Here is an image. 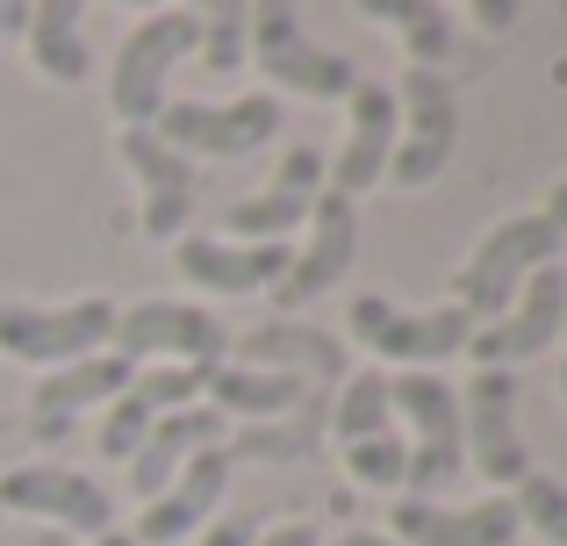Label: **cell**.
<instances>
[{
	"mask_svg": "<svg viewBox=\"0 0 567 546\" xmlns=\"http://www.w3.org/2000/svg\"><path fill=\"white\" fill-rule=\"evenodd\" d=\"M208 367H137V381H130L123 395L109 403V418H101V453L109 461H130L137 453V439L152 432L158 418H173V410H187L194 395H202Z\"/></svg>",
	"mask_w": 567,
	"mask_h": 546,
	"instance_id": "e0dca14e",
	"label": "cell"
},
{
	"mask_svg": "<svg viewBox=\"0 0 567 546\" xmlns=\"http://www.w3.org/2000/svg\"><path fill=\"white\" fill-rule=\"evenodd\" d=\"M346 467L360 490H402V467H410V446H402L395 432L381 439H360V446H346Z\"/></svg>",
	"mask_w": 567,
	"mask_h": 546,
	"instance_id": "f1b7e54d",
	"label": "cell"
},
{
	"mask_svg": "<svg viewBox=\"0 0 567 546\" xmlns=\"http://www.w3.org/2000/svg\"><path fill=\"white\" fill-rule=\"evenodd\" d=\"M223 490H230V453L223 446H208V453H194V461L181 467V475L166 482V490L144 504V518H137V546H173V539H187L194 525H208V511L223 504Z\"/></svg>",
	"mask_w": 567,
	"mask_h": 546,
	"instance_id": "d6986e66",
	"label": "cell"
},
{
	"mask_svg": "<svg viewBox=\"0 0 567 546\" xmlns=\"http://www.w3.org/2000/svg\"><path fill=\"white\" fill-rule=\"evenodd\" d=\"M0 511H22V518H51L65 525V533H115V504L109 490H101L94 475H80V467H8L0 475Z\"/></svg>",
	"mask_w": 567,
	"mask_h": 546,
	"instance_id": "7c38bea8",
	"label": "cell"
},
{
	"mask_svg": "<svg viewBox=\"0 0 567 546\" xmlns=\"http://www.w3.org/2000/svg\"><path fill=\"white\" fill-rule=\"evenodd\" d=\"M323 546H395L388 533H338V539H323Z\"/></svg>",
	"mask_w": 567,
	"mask_h": 546,
	"instance_id": "d590c367",
	"label": "cell"
},
{
	"mask_svg": "<svg viewBox=\"0 0 567 546\" xmlns=\"http://www.w3.org/2000/svg\"><path fill=\"white\" fill-rule=\"evenodd\" d=\"M352 8L367 14V22H388L402 37V51H410V65L439 72L445 58H453V14L439 8V0H352Z\"/></svg>",
	"mask_w": 567,
	"mask_h": 546,
	"instance_id": "d4e9b609",
	"label": "cell"
},
{
	"mask_svg": "<svg viewBox=\"0 0 567 546\" xmlns=\"http://www.w3.org/2000/svg\"><path fill=\"white\" fill-rule=\"evenodd\" d=\"M511 504H517V525H532L546 546H567V490H560L554 475H539V467H532V475L511 490Z\"/></svg>",
	"mask_w": 567,
	"mask_h": 546,
	"instance_id": "83f0119b",
	"label": "cell"
},
{
	"mask_svg": "<svg viewBox=\"0 0 567 546\" xmlns=\"http://www.w3.org/2000/svg\"><path fill=\"white\" fill-rule=\"evenodd\" d=\"M288 123L280 115V101L274 94H245V101H230V109H202V101H166L158 109V137L173 144L181 158H245V152H259V144H274V130Z\"/></svg>",
	"mask_w": 567,
	"mask_h": 546,
	"instance_id": "9c48e42d",
	"label": "cell"
},
{
	"mask_svg": "<svg viewBox=\"0 0 567 546\" xmlns=\"http://www.w3.org/2000/svg\"><path fill=\"white\" fill-rule=\"evenodd\" d=\"M460 432H467V467H482L496 482V496H511L532 475V453L517 439V381L511 367H482L460 389Z\"/></svg>",
	"mask_w": 567,
	"mask_h": 546,
	"instance_id": "ba28073f",
	"label": "cell"
},
{
	"mask_svg": "<svg viewBox=\"0 0 567 546\" xmlns=\"http://www.w3.org/2000/svg\"><path fill=\"white\" fill-rule=\"evenodd\" d=\"M560 245L567 238L546 224V216H503V224L467 253V267L453 274V302L474 317V331H482V323H496L503 309L517 302V288H525L539 267H560Z\"/></svg>",
	"mask_w": 567,
	"mask_h": 546,
	"instance_id": "6da1fadb",
	"label": "cell"
},
{
	"mask_svg": "<svg viewBox=\"0 0 567 546\" xmlns=\"http://www.w3.org/2000/svg\"><path fill=\"white\" fill-rule=\"evenodd\" d=\"M560 395H567V360H560Z\"/></svg>",
	"mask_w": 567,
	"mask_h": 546,
	"instance_id": "f35d334b",
	"label": "cell"
},
{
	"mask_svg": "<svg viewBox=\"0 0 567 546\" xmlns=\"http://www.w3.org/2000/svg\"><path fill=\"white\" fill-rule=\"evenodd\" d=\"M22 43H29V65L51 86H80L94 72V58H86V0H37Z\"/></svg>",
	"mask_w": 567,
	"mask_h": 546,
	"instance_id": "603a6c76",
	"label": "cell"
},
{
	"mask_svg": "<svg viewBox=\"0 0 567 546\" xmlns=\"http://www.w3.org/2000/svg\"><path fill=\"white\" fill-rule=\"evenodd\" d=\"M331 432H338V446H360V439L395 432V424H388V374H352V381H346Z\"/></svg>",
	"mask_w": 567,
	"mask_h": 546,
	"instance_id": "4316f807",
	"label": "cell"
},
{
	"mask_svg": "<svg viewBox=\"0 0 567 546\" xmlns=\"http://www.w3.org/2000/svg\"><path fill=\"white\" fill-rule=\"evenodd\" d=\"M467 8H474V22H482L488 37H503V29L517 22V0H467Z\"/></svg>",
	"mask_w": 567,
	"mask_h": 546,
	"instance_id": "d6a6232c",
	"label": "cell"
},
{
	"mask_svg": "<svg viewBox=\"0 0 567 546\" xmlns=\"http://www.w3.org/2000/svg\"><path fill=\"white\" fill-rule=\"evenodd\" d=\"M539 216H546V224H554L560 238H567V181H554V195H546V209H539Z\"/></svg>",
	"mask_w": 567,
	"mask_h": 546,
	"instance_id": "e575fe53",
	"label": "cell"
},
{
	"mask_svg": "<svg viewBox=\"0 0 567 546\" xmlns=\"http://www.w3.org/2000/svg\"><path fill=\"white\" fill-rule=\"evenodd\" d=\"M309 224H317V238L295 253V267L274 280V295L288 309H302V302H317V295H331L338 280L352 274V253H360V209H352L346 195H331L323 187L317 195V209H309Z\"/></svg>",
	"mask_w": 567,
	"mask_h": 546,
	"instance_id": "5bb4252c",
	"label": "cell"
},
{
	"mask_svg": "<svg viewBox=\"0 0 567 546\" xmlns=\"http://www.w3.org/2000/svg\"><path fill=\"white\" fill-rule=\"evenodd\" d=\"M208 446H223V410H173V418H158L137 439V453H130V490L152 504L194 453H208Z\"/></svg>",
	"mask_w": 567,
	"mask_h": 546,
	"instance_id": "7402d4cb",
	"label": "cell"
},
{
	"mask_svg": "<svg viewBox=\"0 0 567 546\" xmlns=\"http://www.w3.org/2000/svg\"><path fill=\"white\" fill-rule=\"evenodd\" d=\"M109 346L123 352V360H137V367L152 360V352H173V367H223L230 331L194 302H130V309H115Z\"/></svg>",
	"mask_w": 567,
	"mask_h": 546,
	"instance_id": "30bf717a",
	"label": "cell"
},
{
	"mask_svg": "<svg viewBox=\"0 0 567 546\" xmlns=\"http://www.w3.org/2000/svg\"><path fill=\"white\" fill-rule=\"evenodd\" d=\"M317 195H323V152L295 144V152L280 158L274 187L245 195L230 216H223V230H230V245H288V230H295V224H309Z\"/></svg>",
	"mask_w": 567,
	"mask_h": 546,
	"instance_id": "4fadbf2b",
	"label": "cell"
},
{
	"mask_svg": "<svg viewBox=\"0 0 567 546\" xmlns=\"http://www.w3.org/2000/svg\"><path fill=\"white\" fill-rule=\"evenodd\" d=\"M187 14L202 22V65L208 72H245V14H251V0H187Z\"/></svg>",
	"mask_w": 567,
	"mask_h": 546,
	"instance_id": "484cf974",
	"label": "cell"
},
{
	"mask_svg": "<svg viewBox=\"0 0 567 546\" xmlns=\"http://www.w3.org/2000/svg\"><path fill=\"white\" fill-rule=\"evenodd\" d=\"M560 317H567V274L539 267L496 323H482V331L467 338V360L474 367H517V360H532V352H554Z\"/></svg>",
	"mask_w": 567,
	"mask_h": 546,
	"instance_id": "8fae6325",
	"label": "cell"
},
{
	"mask_svg": "<svg viewBox=\"0 0 567 546\" xmlns=\"http://www.w3.org/2000/svg\"><path fill=\"white\" fill-rule=\"evenodd\" d=\"M115 338V302L109 295H80V302H0V352L8 360H29V367H72L86 352H101Z\"/></svg>",
	"mask_w": 567,
	"mask_h": 546,
	"instance_id": "5b68a950",
	"label": "cell"
},
{
	"mask_svg": "<svg viewBox=\"0 0 567 546\" xmlns=\"http://www.w3.org/2000/svg\"><path fill=\"white\" fill-rule=\"evenodd\" d=\"M346 323H352V338H360L367 352H381V360H395V367L453 360V352H467V338H474V317L460 302H445V309H395L388 295H352Z\"/></svg>",
	"mask_w": 567,
	"mask_h": 546,
	"instance_id": "52a82bcc",
	"label": "cell"
},
{
	"mask_svg": "<svg viewBox=\"0 0 567 546\" xmlns=\"http://www.w3.org/2000/svg\"><path fill=\"white\" fill-rule=\"evenodd\" d=\"M137 381V360H123V352H86V360H72V367H51V374L37 381V439L43 446H58V439L80 424V410H94V403H115V395Z\"/></svg>",
	"mask_w": 567,
	"mask_h": 546,
	"instance_id": "2e32d148",
	"label": "cell"
},
{
	"mask_svg": "<svg viewBox=\"0 0 567 546\" xmlns=\"http://www.w3.org/2000/svg\"><path fill=\"white\" fill-rule=\"evenodd\" d=\"M29 8H37V0H0V37H22V29H29Z\"/></svg>",
	"mask_w": 567,
	"mask_h": 546,
	"instance_id": "836d02e7",
	"label": "cell"
},
{
	"mask_svg": "<svg viewBox=\"0 0 567 546\" xmlns=\"http://www.w3.org/2000/svg\"><path fill=\"white\" fill-rule=\"evenodd\" d=\"M202 395L223 418H280V410H302V374H288V367H208Z\"/></svg>",
	"mask_w": 567,
	"mask_h": 546,
	"instance_id": "cb8c5ba5",
	"label": "cell"
},
{
	"mask_svg": "<svg viewBox=\"0 0 567 546\" xmlns=\"http://www.w3.org/2000/svg\"><path fill=\"white\" fill-rule=\"evenodd\" d=\"M251 539H259V518H216L202 546H251Z\"/></svg>",
	"mask_w": 567,
	"mask_h": 546,
	"instance_id": "1f68e13d",
	"label": "cell"
},
{
	"mask_svg": "<svg viewBox=\"0 0 567 546\" xmlns=\"http://www.w3.org/2000/svg\"><path fill=\"white\" fill-rule=\"evenodd\" d=\"M94 546H137V539H130V533H101Z\"/></svg>",
	"mask_w": 567,
	"mask_h": 546,
	"instance_id": "8d00e7d4",
	"label": "cell"
},
{
	"mask_svg": "<svg viewBox=\"0 0 567 546\" xmlns=\"http://www.w3.org/2000/svg\"><path fill=\"white\" fill-rule=\"evenodd\" d=\"M245 352H251V360H266V367H280V360H288V352H302V360H317L323 374H338V346H331V338H288V331H251V338H245Z\"/></svg>",
	"mask_w": 567,
	"mask_h": 546,
	"instance_id": "f546056e",
	"label": "cell"
},
{
	"mask_svg": "<svg viewBox=\"0 0 567 546\" xmlns=\"http://www.w3.org/2000/svg\"><path fill=\"white\" fill-rule=\"evenodd\" d=\"M560 331H567V317H560Z\"/></svg>",
	"mask_w": 567,
	"mask_h": 546,
	"instance_id": "ab89813d",
	"label": "cell"
},
{
	"mask_svg": "<svg viewBox=\"0 0 567 546\" xmlns=\"http://www.w3.org/2000/svg\"><path fill=\"white\" fill-rule=\"evenodd\" d=\"M245 65H259L274 86L309 94V101H352V86H360V65H352V58H338V51H323V43L302 37L295 0H251V14H245Z\"/></svg>",
	"mask_w": 567,
	"mask_h": 546,
	"instance_id": "7a4b0ae2",
	"label": "cell"
},
{
	"mask_svg": "<svg viewBox=\"0 0 567 546\" xmlns=\"http://www.w3.org/2000/svg\"><path fill=\"white\" fill-rule=\"evenodd\" d=\"M181 274L208 295H259L295 267V245H230V238H181Z\"/></svg>",
	"mask_w": 567,
	"mask_h": 546,
	"instance_id": "ffe728a7",
	"label": "cell"
},
{
	"mask_svg": "<svg viewBox=\"0 0 567 546\" xmlns=\"http://www.w3.org/2000/svg\"><path fill=\"white\" fill-rule=\"evenodd\" d=\"M251 546H323V533L309 518H288V525H274V533H259Z\"/></svg>",
	"mask_w": 567,
	"mask_h": 546,
	"instance_id": "4dcf8cb0",
	"label": "cell"
},
{
	"mask_svg": "<svg viewBox=\"0 0 567 546\" xmlns=\"http://www.w3.org/2000/svg\"><path fill=\"white\" fill-rule=\"evenodd\" d=\"M123 166L144 187V238H181L194 209V158H181L158 130H123Z\"/></svg>",
	"mask_w": 567,
	"mask_h": 546,
	"instance_id": "ac0fdd59",
	"label": "cell"
},
{
	"mask_svg": "<svg viewBox=\"0 0 567 546\" xmlns=\"http://www.w3.org/2000/svg\"><path fill=\"white\" fill-rule=\"evenodd\" d=\"M460 144V101L445 72L410 65L395 86V152H388V181L395 187H431Z\"/></svg>",
	"mask_w": 567,
	"mask_h": 546,
	"instance_id": "8992f818",
	"label": "cell"
},
{
	"mask_svg": "<svg viewBox=\"0 0 567 546\" xmlns=\"http://www.w3.org/2000/svg\"><path fill=\"white\" fill-rule=\"evenodd\" d=\"M202 51V22H194L187 8H166L152 14V22H137L123 37V51H115L109 65V109L123 115V130H152L158 109H166V80L181 58Z\"/></svg>",
	"mask_w": 567,
	"mask_h": 546,
	"instance_id": "277c9868",
	"label": "cell"
},
{
	"mask_svg": "<svg viewBox=\"0 0 567 546\" xmlns=\"http://www.w3.org/2000/svg\"><path fill=\"white\" fill-rule=\"evenodd\" d=\"M109 8H158V0H109Z\"/></svg>",
	"mask_w": 567,
	"mask_h": 546,
	"instance_id": "74e56055",
	"label": "cell"
},
{
	"mask_svg": "<svg viewBox=\"0 0 567 546\" xmlns=\"http://www.w3.org/2000/svg\"><path fill=\"white\" fill-rule=\"evenodd\" d=\"M388 152H395V86L360 80L352 86V137L331 166V195L360 202L374 181H388Z\"/></svg>",
	"mask_w": 567,
	"mask_h": 546,
	"instance_id": "44dd1931",
	"label": "cell"
},
{
	"mask_svg": "<svg viewBox=\"0 0 567 546\" xmlns=\"http://www.w3.org/2000/svg\"><path fill=\"white\" fill-rule=\"evenodd\" d=\"M388 410H402L410 432H416L410 467H402V490L410 496H431L453 475H467V432H460V389L453 381H439L431 367H402L388 381Z\"/></svg>",
	"mask_w": 567,
	"mask_h": 546,
	"instance_id": "3957f363",
	"label": "cell"
},
{
	"mask_svg": "<svg viewBox=\"0 0 567 546\" xmlns=\"http://www.w3.org/2000/svg\"><path fill=\"white\" fill-rule=\"evenodd\" d=\"M525 525H517V504L511 496H488V504H467V511H445L431 496H402L388 511V539L395 546H511Z\"/></svg>",
	"mask_w": 567,
	"mask_h": 546,
	"instance_id": "9a60e30c",
	"label": "cell"
}]
</instances>
